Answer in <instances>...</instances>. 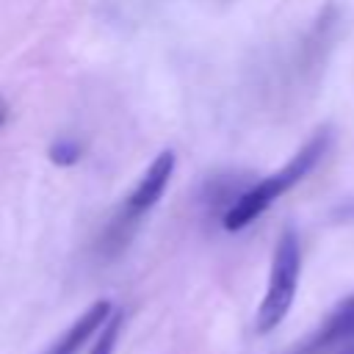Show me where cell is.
<instances>
[{
  "label": "cell",
  "instance_id": "6da1fadb",
  "mask_svg": "<svg viewBox=\"0 0 354 354\" xmlns=\"http://www.w3.org/2000/svg\"><path fill=\"white\" fill-rule=\"evenodd\" d=\"M326 149H329V130H318L282 169H277L268 177H263V180L252 183L249 188H243L238 194V199L221 213V227L227 232H238V230L249 227L279 196H285L293 185H299L318 166V160L326 155Z\"/></svg>",
  "mask_w": 354,
  "mask_h": 354
},
{
  "label": "cell",
  "instance_id": "7a4b0ae2",
  "mask_svg": "<svg viewBox=\"0 0 354 354\" xmlns=\"http://www.w3.org/2000/svg\"><path fill=\"white\" fill-rule=\"evenodd\" d=\"M299 274H301V246H299V235L288 227V230H282V235L277 238V246H274L268 285H266L263 301L254 315L257 335H268L271 329H277L282 324V318L293 307Z\"/></svg>",
  "mask_w": 354,
  "mask_h": 354
},
{
  "label": "cell",
  "instance_id": "3957f363",
  "mask_svg": "<svg viewBox=\"0 0 354 354\" xmlns=\"http://www.w3.org/2000/svg\"><path fill=\"white\" fill-rule=\"evenodd\" d=\"M174 163H177V155L171 149H163L152 158V163L147 166V171L138 180V185L124 196V205H122V210L113 221V232L127 235L130 227H136L138 218H144L160 202V196H163V191H166V185L174 174Z\"/></svg>",
  "mask_w": 354,
  "mask_h": 354
},
{
  "label": "cell",
  "instance_id": "277c9868",
  "mask_svg": "<svg viewBox=\"0 0 354 354\" xmlns=\"http://www.w3.org/2000/svg\"><path fill=\"white\" fill-rule=\"evenodd\" d=\"M113 304L108 301V299H100V301H94L88 310H83L77 318H75V324L47 348V354H75L100 326H105L108 324V318L113 315Z\"/></svg>",
  "mask_w": 354,
  "mask_h": 354
},
{
  "label": "cell",
  "instance_id": "5b68a950",
  "mask_svg": "<svg viewBox=\"0 0 354 354\" xmlns=\"http://www.w3.org/2000/svg\"><path fill=\"white\" fill-rule=\"evenodd\" d=\"M354 340V296H348L329 318L326 324L318 329V335L313 337L310 343V351L315 348H324V346H332V343H348Z\"/></svg>",
  "mask_w": 354,
  "mask_h": 354
},
{
  "label": "cell",
  "instance_id": "8992f818",
  "mask_svg": "<svg viewBox=\"0 0 354 354\" xmlns=\"http://www.w3.org/2000/svg\"><path fill=\"white\" fill-rule=\"evenodd\" d=\"M122 321H124V313L122 310H113V315L102 326V332H100V337H97V343L91 346L88 354H113V346H116L119 332H122Z\"/></svg>",
  "mask_w": 354,
  "mask_h": 354
},
{
  "label": "cell",
  "instance_id": "52a82bcc",
  "mask_svg": "<svg viewBox=\"0 0 354 354\" xmlns=\"http://www.w3.org/2000/svg\"><path fill=\"white\" fill-rule=\"evenodd\" d=\"M80 155H83V147L75 138H58L50 147V160L55 166H72L80 160Z\"/></svg>",
  "mask_w": 354,
  "mask_h": 354
},
{
  "label": "cell",
  "instance_id": "ba28073f",
  "mask_svg": "<svg viewBox=\"0 0 354 354\" xmlns=\"http://www.w3.org/2000/svg\"><path fill=\"white\" fill-rule=\"evenodd\" d=\"M3 122H6V105L0 102V127H3Z\"/></svg>",
  "mask_w": 354,
  "mask_h": 354
},
{
  "label": "cell",
  "instance_id": "9c48e42d",
  "mask_svg": "<svg viewBox=\"0 0 354 354\" xmlns=\"http://www.w3.org/2000/svg\"><path fill=\"white\" fill-rule=\"evenodd\" d=\"M340 354H354V346H351V348H343Z\"/></svg>",
  "mask_w": 354,
  "mask_h": 354
}]
</instances>
